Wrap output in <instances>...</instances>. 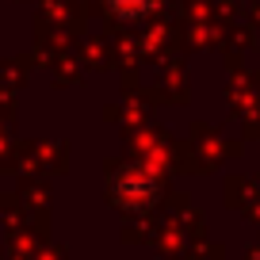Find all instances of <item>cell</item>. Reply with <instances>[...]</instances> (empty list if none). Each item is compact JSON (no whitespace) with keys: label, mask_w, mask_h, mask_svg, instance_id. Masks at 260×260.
<instances>
[{"label":"cell","mask_w":260,"mask_h":260,"mask_svg":"<svg viewBox=\"0 0 260 260\" xmlns=\"http://www.w3.org/2000/svg\"><path fill=\"white\" fill-rule=\"evenodd\" d=\"M115 12H122V16H138V12H146L153 0H107Z\"/></svg>","instance_id":"1"}]
</instances>
